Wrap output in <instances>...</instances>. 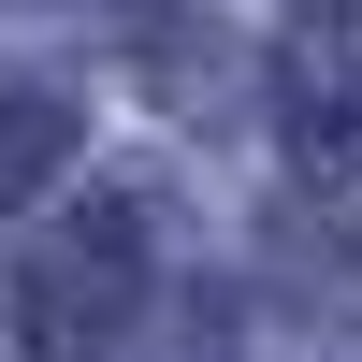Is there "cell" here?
Wrapping results in <instances>:
<instances>
[{
	"instance_id": "obj_1",
	"label": "cell",
	"mask_w": 362,
	"mask_h": 362,
	"mask_svg": "<svg viewBox=\"0 0 362 362\" xmlns=\"http://www.w3.org/2000/svg\"><path fill=\"white\" fill-rule=\"evenodd\" d=\"M145 319V203L131 189H87L29 232L15 261V348L29 362H102L116 334Z\"/></svg>"
},
{
	"instance_id": "obj_2",
	"label": "cell",
	"mask_w": 362,
	"mask_h": 362,
	"mask_svg": "<svg viewBox=\"0 0 362 362\" xmlns=\"http://www.w3.org/2000/svg\"><path fill=\"white\" fill-rule=\"evenodd\" d=\"M276 145L305 174H362V44L348 29H290L276 44Z\"/></svg>"
},
{
	"instance_id": "obj_3",
	"label": "cell",
	"mask_w": 362,
	"mask_h": 362,
	"mask_svg": "<svg viewBox=\"0 0 362 362\" xmlns=\"http://www.w3.org/2000/svg\"><path fill=\"white\" fill-rule=\"evenodd\" d=\"M73 87H0V218H15V203H44V174L73 160Z\"/></svg>"
},
{
	"instance_id": "obj_4",
	"label": "cell",
	"mask_w": 362,
	"mask_h": 362,
	"mask_svg": "<svg viewBox=\"0 0 362 362\" xmlns=\"http://www.w3.org/2000/svg\"><path fill=\"white\" fill-rule=\"evenodd\" d=\"M290 247H305L319 305H362V218H290Z\"/></svg>"
},
{
	"instance_id": "obj_5",
	"label": "cell",
	"mask_w": 362,
	"mask_h": 362,
	"mask_svg": "<svg viewBox=\"0 0 362 362\" xmlns=\"http://www.w3.org/2000/svg\"><path fill=\"white\" fill-rule=\"evenodd\" d=\"M305 29H348V44H362V0H305Z\"/></svg>"
}]
</instances>
